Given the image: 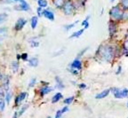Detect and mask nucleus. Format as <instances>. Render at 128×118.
Wrapping results in <instances>:
<instances>
[{
	"label": "nucleus",
	"mask_w": 128,
	"mask_h": 118,
	"mask_svg": "<svg viewBox=\"0 0 128 118\" xmlns=\"http://www.w3.org/2000/svg\"><path fill=\"white\" fill-rule=\"evenodd\" d=\"M98 54L104 60L110 62L113 60V57H114V51H113V48L111 46H100L98 50Z\"/></svg>",
	"instance_id": "1"
},
{
	"label": "nucleus",
	"mask_w": 128,
	"mask_h": 118,
	"mask_svg": "<svg viewBox=\"0 0 128 118\" xmlns=\"http://www.w3.org/2000/svg\"><path fill=\"white\" fill-rule=\"evenodd\" d=\"M110 17L112 18V20H121V19L123 18V12L121 11V9L119 8L118 5L114 6V7L110 10Z\"/></svg>",
	"instance_id": "2"
},
{
	"label": "nucleus",
	"mask_w": 128,
	"mask_h": 118,
	"mask_svg": "<svg viewBox=\"0 0 128 118\" xmlns=\"http://www.w3.org/2000/svg\"><path fill=\"white\" fill-rule=\"evenodd\" d=\"M113 92V95L115 98L116 99H122V98H126L128 96V89H118V88H114L112 90Z\"/></svg>",
	"instance_id": "3"
},
{
	"label": "nucleus",
	"mask_w": 128,
	"mask_h": 118,
	"mask_svg": "<svg viewBox=\"0 0 128 118\" xmlns=\"http://www.w3.org/2000/svg\"><path fill=\"white\" fill-rule=\"evenodd\" d=\"M62 8H63L64 13L67 14V15H70V14H71L72 12H74V4L70 0H68L66 2H64Z\"/></svg>",
	"instance_id": "4"
},
{
	"label": "nucleus",
	"mask_w": 128,
	"mask_h": 118,
	"mask_svg": "<svg viewBox=\"0 0 128 118\" xmlns=\"http://www.w3.org/2000/svg\"><path fill=\"white\" fill-rule=\"evenodd\" d=\"M20 4L18 6H16L15 9L19 11H23V12H28L30 10V6L25 0H20Z\"/></svg>",
	"instance_id": "5"
},
{
	"label": "nucleus",
	"mask_w": 128,
	"mask_h": 118,
	"mask_svg": "<svg viewBox=\"0 0 128 118\" xmlns=\"http://www.w3.org/2000/svg\"><path fill=\"white\" fill-rule=\"evenodd\" d=\"M26 24H27V20H25V19H23V18H20L15 23V27H14V28H15V30L18 31V30L22 29L23 27Z\"/></svg>",
	"instance_id": "6"
},
{
	"label": "nucleus",
	"mask_w": 128,
	"mask_h": 118,
	"mask_svg": "<svg viewBox=\"0 0 128 118\" xmlns=\"http://www.w3.org/2000/svg\"><path fill=\"white\" fill-rule=\"evenodd\" d=\"M27 95H28V93H27V92H20V93L19 94L18 96L16 97V99H15L16 106H19V105L22 103V100H24L25 99H26Z\"/></svg>",
	"instance_id": "7"
},
{
	"label": "nucleus",
	"mask_w": 128,
	"mask_h": 118,
	"mask_svg": "<svg viewBox=\"0 0 128 118\" xmlns=\"http://www.w3.org/2000/svg\"><path fill=\"white\" fill-rule=\"evenodd\" d=\"M43 16L50 20H54V13L50 10H44L43 12Z\"/></svg>",
	"instance_id": "8"
},
{
	"label": "nucleus",
	"mask_w": 128,
	"mask_h": 118,
	"mask_svg": "<svg viewBox=\"0 0 128 118\" xmlns=\"http://www.w3.org/2000/svg\"><path fill=\"white\" fill-rule=\"evenodd\" d=\"M70 66H71V68H74V69H76V70H80L81 68H82V63H81V61H80L79 60L76 59L74 61L72 62Z\"/></svg>",
	"instance_id": "9"
},
{
	"label": "nucleus",
	"mask_w": 128,
	"mask_h": 118,
	"mask_svg": "<svg viewBox=\"0 0 128 118\" xmlns=\"http://www.w3.org/2000/svg\"><path fill=\"white\" fill-rule=\"evenodd\" d=\"M52 91V87H49V86L46 85L40 89V94H41V96H44V95H46V94L50 93Z\"/></svg>",
	"instance_id": "10"
},
{
	"label": "nucleus",
	"mask_w": 128,
	"mask_h": 118,
	"mask_svg": "<svg viewBox=\"0 0 128 118\" xmlns=\"http://www.w3.org/2000/svg\"><path fill=\"white\" fill-rule=\"evenodd\" d=\"M110 89H107V90H104V91H102V92H100V93L97 94V95H96L95 98L97 99V100H100V99H104V98H106V97L108 96V94H110Z\"/></svg>",
	"instance_id": "11"
},
{
	"label": "nucleus",
	"mask_w": 128,
	"mask_h": 118,
	"mask_svg": "<svg viewBox=\"0 0 128 118\" xmlns=\"http://www.w3.org/2000/svg\"><path fill=\"white\" fill-rule=\"evenodd\" d=\"M108 31H110V36L114 35L116 32V23L114 21H110V24H108Z\"/></svg>",
	"instance_id": "12"
},
{
	"label": "nucleus",
	"mask_w": 128,
	"mask_h": 118,
	"mask_svg": "<svg viewBox=\"0 0 128 118\" xmlns=\"http://www.w3.org/2000/svg\"><path fill=\"white\" fill-rule=\"evenodd\" d=\"M28 64L30 67H33V68H36L38 65V58H32L28 60Z\"/></svg>",
	"instance_id": "13"
},
{
	"label": "nucleus",
	"mask_w": 128,
	"mask_h": 118,
	"mask_svg": "<svg viewBox=\"0 0 128 118\" xmlns=\"http://www.w3.org/2000/svg\"><path fill=\"white\" fill-rule=\"evenodd\" d=\"M31 28H33V29H35V28H36V25H38V18L36 16H33L31 18Z\"/></svg>",
	"instance_id": "14"
},
{
	"label": "nucleus",
	"mask_w": 128,
	"mask_h": 118,
	"mask_svg": "<svg viewBox=\"0 0 128 118\" xmlns=\"http://www.w3.org/2000/svg\"><path fill=\"white\" fill-rule=\"evenodd\" d=\"M62 98V94L60 93V92H58V93H56L55 95L52 97V103H56V102H58Z\"/></svg>",
	"instance_id": "15"
},
{
	"label": "nucleus",
	"mask_w": 128,
	"mask_h": 118,
	"mask_svg": "<svg viewBox=\"0 0 128 118\" xmlns=\"http://www.w3.org/2000/svg\"><path fill=\"white\" fill-rule=\"evenodd\" d=\"M64 0H54V4L56 7H58V8H62V6L64 4Z\"/></svg>",
	"instance_id": "16"
},
{
	"label": "nucleus",
	"mask_w": 128,
	"mask_h": 118,
	"mask_svg": "<svg viewBox=\"0 0 128 118\" xmlns=\"http://www.w3.org/2000/svg\"><path fill=\"white\" fill-rule=\"evenodd\" d=\"M38 4L39 7H41V8H44V7L47 6L48 3L46 0H38Z\"/></svg>",
	"instance_id": "17"
},
{
	"label": "nucleus",
	"mask_w": 128,
	"mask_h": 118,
	"mask_svg": "<svg viewBox=\"0 0 128 118\" xmlns=\"http://www.w3.org/2000/svg\"><path fill=\"white\" fill-rule=\"evenodd\" d=\"M84 28L83 29H80V30H78V31H76V32H74L73 34L70 36V38H73V37H79L81 35L84 33Z\"/></svg>",
	"instance_id": "18"
},
{
	"label": "nucleus",
	"mask_w": 128,
	"mask_h": 118,
	"mask_svg": "<svg viewBox=\"0 0 128 118\" xmlns=\"http://www.w3.org/2000/svg\"><path fill=\"white\" fill-rule=\"evenodd\" d=\"M56 79V81H57V84H56V87L57 88H59V89H63L64 88V84H62V81L60 80V78L57 76V77L55 78Z\"/></svg>",
	"instance_id": "19"
},
{
	"label": "nucleus",
	"mask_w": 128,
	"mask_h": 118,
	"mask_svg": "<svg viewBox=\"0 0 128 118\" xmlns=\"http://www.w3.org/2000/svg\"><path fill=\"white\" fill-rule=\"evenodd\" d=\"M28 108V105H25V106L22 107V108L20 110V112L17 113V116H18V118L20 117V116H22V115L23 114V113L25 112V111H26V109H27V108Z\"/></svg>",
	"instance_id": "20"
},
{
	"label": "nucleus",
	"mask_w": 128,
	"mask_h": 118,
	"mask_svg": "<svg viewBox=\"0 0 128 118\" xmlns=\"http://www.w3.org/2000/svg\"><path fill=\"white\" fill-rule=\"evenodd\" d=\"M6 108V102L3 99H0V112H3Z\"/></svg>",
	"instance_id": "21"
},
{
	"label": "nucleus",
	"mask_w": 128,
	"mask_h": 118,
	"mask_svg": "<svg viewBox=\"0 0 128 118\" xmlns=\"http://www.w3.org/2000/svg\"><path fill=\"white\" fill-rule=\"evenodd\" d=\"M74 100V97L72 96V97H70V98H67L64 100V104H66V105H70L72 103V101Z\"/></svg>",
	"instance_id": "22"
},
{
	"label": "nucleus",
	"mask_w": 128,
	"mask_h": 118,
	"mask_svg": "<svg viewBox=\"0 0 128 118\" xmlns=\"http://www.w3.org/2000/svg\"><path fill=\"white\" fill-rule=\"evenodd\" d=\"M12 70H14V72H16L17 70H18L19 68V63L17 61H14L12 63Z\"/></svg>",
	"instance_id": "23"
},
{
	"label": "nucleus",
	"mask_w": 128,
	"mask_h": 118,
	"mask_svg": "<svg viewBox=\"0 0 128 118\" xmlns=\"http://www.w3.org/2000/svg\"><path fill=\"white\" fill-rule=\"evenodd\" d=\"M7 19V14L6 13H0V24L3 23L4 20H6Z\"/></svg>",
	"instance_id": "24"
},
{
	"label": "nucleus",
	"mask_w": 128,
	"mask_h": 118,
	"mask_svg": "<svg viewBox=\"0 0 128 118\" xmlns=\"http://www.w3.org/2000/svg\"><path fill=\"white\" fill-rule=\"evenodd\" d=\"M89 18H90V16H88L87 18L86 19L84 20H83L82 22V26H84V28H87L88 27H89V22H88V20H89Z\"/></svg>",
	"instance_id": "25"
},
{
	"label": "nucleus",
	"mask_w": 128,
	"mask_h": 118,
	"mask_svg": "<svg viewBox=\"0 0 128 118\" xmlns=\"http://www.w3.org/2000/svg\"><path fill=\"white\" fill-rule=\"evenodd\" d=\"M43 12H44L43 8H41V7H39V6H38V9H36V12H38V17H42V16H43Z\"/></svg>",
	"instance_id": "26"
},
{
	"label": "nucleus",
	"mask_w": 128,
	"mask_h": 118,
	"mask_svg": "<svg viewBox=\"0 0 128 118\" xmlns=\"http://www.w3.org/2000/svg\"><path fill=\"white\" fill-rule=\"evenodd\" d=\"M78 20H76V21H75L74 23H72V24H70V25H67V26H65V29L66 30H70V28H74L75 27V25L76 24V23H78Z\"/></svg>",
	"instance_id": "27"
},
{
	"label": "nucleus",
	"mask_w": 128,
	"mask_h": 118,
	"mask_svg": "<svg viewBox=\"0 0 128 118\" xmlns=\"http://www.w3.org/2000/svg\"><path fill=\"white\" fill-rule=\"evenodd\" d=\"M12 92H8L7 93H6V102L7 103H9L10 102V100H11V98H12Z\"/></svg>",
	"instance_id": "28"
},
{
	"label": "nucleus",
	"mask_w": 128,
	"mask_h": 118,
	"mask_svg": "<svg viewBox=\"0 0 128 118\" xmlns=\"http://www.w3.org/2000/svg\"><path fill=\"white\" fill-rule=\"evenodd\" d=\"M121 4L124 9H128V0H121Z\"/></svg>",
	"instance_id": "29"
},
{
	"label": "nucleus",
	"mask_w": 128,
	"mask_h": 118,
	"mask_svg": "<svg viewBox=\"0 0 128 118\" xmlns=\"http://www.w3.org/2000/svg\"><path fill=\"white\" fill-rule=\"evenodd\" d=\"M36 78H33V79H31L30 82V84H28V86L30 87H33V86L36 84Z\"/></svg>",
	"instance_id": "30"
},
{
	"label": "nucleus",
	"mask_w": 128,
	"mask_h": 118,
	"mask_svg": "<svg viewBox=\"0 0 128 118\" xmlns=\"http://www.w3.org/2000/svg\"><path fill=\"white\" fill-rule=\"evenodd\" d=\"M20 59H22L23 60H28V54H27V53H22V56H20Z\"/></svg>",
	"instance_id": "31"
},
{
	"label": "nucleus",
	"mask_w": 128,
	"mask_h": 118,
	"mask_svg": "<svg viewBox=\"0 0 128 118\" xmlns=\"http://www.w3.org/2000/svg\"><path fill=\"white\" fill-rule=\"evenodd\" d=\"M62 113L60 112V110H59L58 112L56 113L55 118H62Z\"/></svg>",
	"instance_id": "32"
},
{
	"label": "nucleus",
	"mask_w": 128,
	"mask_h": 118,
	"mask_svg": "<svg viewBox=\"0 0 128 118\" xmlns=\"http://www.w3.org/2000/svg\"><path fill=\"white\" fill-rule=\"evenodd\" d=\"M67 111H68V107H64V108H62V110H60V112H62V114H64V113H66Z\"/></svg>",
	"instance_id": "33"
},
{
	"label": "nucleus",
	"mask_w": 128,
	"mask_h": 118,
	"mask_svg": "<svg viewBox=\"0 0 128 118\" xmlns=\"http://www.w3.org/2000/svg\"><path fill=\"white\" fill-rule=\"evenodd\" d=\"M124 49H126V51H128V38L126 40V42H124Z\"/></svg>",
	"instance_id": "34"
},
{
	"label": "nucleus",
	"mask_w": 128,
	"mask_h": 118,
	"mask_svg": "<svg viewBox=\"0 0 128 118\" xmlns=\"http://www.w3.org/2000/svg\"><path fill=\"white\" fill-rule=\"evenodd\" d=\"M86 87V85L84 84H79V88H81V89H84Z\"/></svg>",
	"instance_id": "35"
},
{
	"label": "nucleus",
	"mask_w": 128,
	"mask_h": 118,
	"mask_svg": "<svg viewBox=\"0 0 128 118\" xmlns=\"http://www.w3.org/2000/svg\"><path fill=\"white\" fill-rule=\"evenodd\" d=\"M6 30V28H0V34H1L2 32H4Z\"/></svg>",
	"instance_id": "36"
},
{
	"label": "nucleus",
	"mask_w": 128,
	"mask_h": 118,
	"mask_svg": "<svg viewBox=\"0 0 128 118\" xmlns=\"http://www.w3.org/2000/svg\"><path fill=\"white\" fill-rule=\"evenodd\" d=\"M1 78H3V76L1 75V73H0V79H1Z\"/></svg>",
	"instance_id": "37"
},
{
	"label": "nucleus",
	"mask_w": 128,
	"mask_h": 118,
	"mask_svg": "<svg viewBox=\"0 0 128 118\" xmlns=\"http://www.w3.org/2000/svg\"><path fill=\"white\" fill-rule=\"evenodd\" d=\"M12 1H20V0H12Z\"/></svg>",
	"instance_id": "38"
},
{
	"label": "nucleus",
	"mask_w": 128,
	"mask_h": 118,
	"mask_svg": "<svg viewBox=\"0 0 128 118\" xmlns=\"http://www.w3.org/2000/svg\"><path fill=\"white\" fill-rule=\"evenodd\" d=\"M114 1H115V0H111V2H114Z\"/></svg>",
	"instance_id": "39"
},
{
	"label": "nucleus",
	"mask_w": 128,
	"mask_h": 118,
	"mask_svg": "<svg viewBox=\"0 0 128 118\" xmlns=\"http://www.w3.org/2000/svg\"><path fill=\"white\" fill-rule=\"evenodd\" d=\"M48 118H51V117H48Z\"/></svg>",
	"instance_id": "40"
},
{
	"label": "nucleus",
	"mask_w": 128,
	"mask_h": 118,
	"mask_svg": "<svg viewBox=\"0 0 128 118\" xmlns=\"http://www.w3.org/2000/svg\"><path fill=\"white\" fill-rule=\"evenodd\" d=\"M127 107H128V104H127Z\"/></svg>",
	"instance_id": "41"
}]
</instances>
